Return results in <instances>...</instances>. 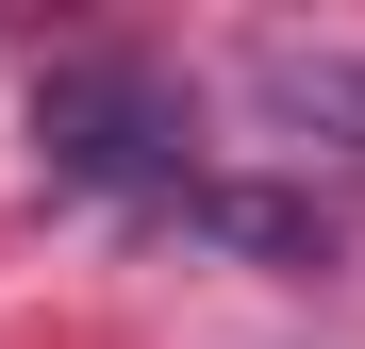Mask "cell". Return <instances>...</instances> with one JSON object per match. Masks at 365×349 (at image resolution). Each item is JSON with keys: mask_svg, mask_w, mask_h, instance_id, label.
Segmentation results:
<instances>
[{"mask_svg": "<svg viewBox=\"0 0 365 349\" xmlns=\"http://www.w3.org/2000/svg\"><path fill=\"white\" fill-rule=\"evenodd\" d=\"M34 150H50V183H100V200H133V216H200V116H182L133 50H83V67H50L34 84Z\"/></svg>", "mask_w": 365, "mask_h": 349, "instance_id": "cell-1", "label": "cell"}, {"mask_svg": "<svg viewBox=\"0 0 365 349\" xmlns=\"http://www.w3.org/2000/svg\"><path fill=\"white\" fill-rule=\"evenodd\" d=\"M250 84L282 116H365V67H349V50H250Z\"/></svg>", "mask_w": 365, "mask_h": 349, "instance_id": "cell-2", "label": "cell"}]
</instances>
